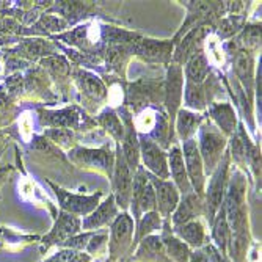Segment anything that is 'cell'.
<instances>
[{"instance_id": "obj_2", "label": "cell", "mask_w": 262, "mask_h": 262, "mask_svg": "<svg viewBox=\"0 0 262 262\" xmlns=\"http://www.w3.org/2000/svg\"><path fill=\"white\" fill-rule=\"evenodd\" d=\"M184 165L187 170V176L192 185V190L196 193H203L204 188V173H203V159L198 151V145L195 140H187L184 141Z\"/></svg>"}, {"instance_id": "obj_13", "label": "cell", "mask_w": 262, "mask_h": 262, "mask_svg": "<svg viewBox=\"0 0 262 262\" xmlns=\"http://www.w3.org/2000/svg\"><path fill=\"white\" fill-rule=\"evenodd\" d=\"M207 73H209V63L204 55H195L188 61V64L185 68L187 79L193 85H201L203 80L206 79Z\"/></svg>"}, {"instance_id": "obj_11", "label": "cell", "mask_w": 262, "mask_h": 262, "mask_svg": "<svg viewBox=\"0 0 262 262\" xmlns=\"http://www.w3.org/2000/svg\"><path fill=\"white\" fill-rule=\"evenodd\" d=\"M226 160L223 159V163L219 166V170L213 173V178L210 179V184L207 187V204H210V213L217 210V207L222 204L223 190H225V179H226Z\"/></svg>"}, {"instance_id": "obj_8", "label": "cell", "mask_w": 262, "mask_h": 262, "mask_svg": "<svg viewBox=\"0 0 262 262\" xmlns=\"http://www.w3.org/2000/svg\"><path fill=\"white\" fill-rule=\"evenodd\" d=\"M168 173H171L176 188H179L182 193L188 195L190 192H193L188 181V176H187L184 157L179 148H173L168 154Z\"/></svg>"}, {"instance_id": "obj_18", "label": "cell", "mask_w": 262, "mask_h": 262, "mask_svg": "<svg viewBox=\"0 0 262 262\" xmlns=\"http://www.w3.org/2000/svg\"><path fill=\"white\" fill-rule=\"evenodd\" d=\"M79 83H80L82 90L88 94V96H91L94 99H101V98L105 96V88H104L102 82L98 77L83 73L79 77Z\"/></svg>"}, {"instance_id": "obj_23", "label": "cell", "mask_w": 262, "mask_h": 262, "mask_svg": "<svg viewBox=\"0 0 262 262\" xmlns=\"http://www.w3.org/2000/svg\"><path fill=\"white\" fill-rule=\"evenodd\" d=\"M19 127H20V134H22V137L26 138V140H29V138H30V135H32V127H33L29 113H24V115L20 116V120H19Z\"/></svg>"}, {"instance_id": "obj_10", "label": "cell", "mask_w": 262, "mask_h": 262, "mask_svg": "<svg viewBox=\"0 0 262 262\" xmlns=\"http://www.w3.org/2000/svg\"><path fill=\"white\" fill-rule=\"evenodd\" d=\"M132 219L129 215H121L118 217V220L113 225L112 229V244L110 250L112 254L116 256L118 251H123V248L129 244L130 241V234H132Z\"/></svg>"}, {"instance_id": "obj_16", "label": "cell", "mask_w": 262, "mask_h": 262, "mask_svg": "<svg viewBox=\"0 0 262 262\" xmlns=\"http://www.w3.org/2000/svg\"><path fill=\"white\" fill-rule=\"evenodd\" d=\"M212 116L217 121V124L222 127L225 134H231L235 127V115L232 108L228 104L219 105L215 108H212Z\"/></svg>"}, {"instance_id": "obj_14", "label": "cell", "mask_w": 262, "mask_h": 262, "mask_svg": "<svg viewBox=\"0 0 262 262\" xmlns=\"http://www.w3.org/2000/svg\"><path fill=\"white\" fill-rule=\"evenodd\" d=\"M200 121H201V116H198L195 113H190L187 110H181L179 116H178V134H179L181 140H184V141L190 140V137L196 132Z\"/></svg>"}, {"instance_id": "obj_5", "label": "cell", "mask_w": 262, "mask_h": 262, "mask_svg": "<svg viewBox=\"0 0 262 262\" xmlns=\"http://www.w3.org/2000/svg\"><path fill=\"white\" fill-rule=\"evenodd\" d=\"M151 184L156 192V206H159V212L163 217H168L173 210L178 209L179 204V193L176 185L170 181H163L157 178H152Z\"/></svg>"}, {"instance_id": "obj_7", "label": "cell", "mask_w": 262, "mask_h": 262, "mask_svg": "<svg viewBox=\"0 0 262 262\" xmlns=\"http://www.w3.org/2000/svg\"><path fill=\"white\" fill-rule=\"evenodd\" d=\"M55 188L57 192V196L61 203V206L69 210V212H74V213H88L90 210H93L96 207L98 201H99V196L101 193L98 195H93V196H79V195H73V193H68L66 190H61V188Z\"/></svg>"}, {"instance_id": "obj_9", "label": "cell", "mask_w": 262, "mask_h": 262, "mask_svg": "<svg viewBox=\"0 0 262 262\" xmlns=\"http://www.w3.org/2000/svg\"><path fill=\"white\" fill-rule=\"evenodd\" d=\"M184 79H182V69L179 66H171L168 73V85H166V107H168L171 116H174L178 105L182 99Z\"/></svg>"}, {"instance_id": "obj_22", "label": "cell", "mask_w": 262, "mask_h": 262, "mask_svg": "<svg viewBox=\"0 0 262 262\" xmlns=\"http://www.w3.org/2000/svg\"><path fill=\"white\" fill-rule=\"evenodd\" d=\"M179 234L184 237V239L193 245H200L203 241V228L200 223L192 222V223H187L185 226H182L179 229Z\"/></svg>"}, {"instance_id": "obj_12", "label": "cell", "mask_w": 262, "mask_h": 262, "mask_svg": "<svg viewBox=\"0 0 262 262\" xmlns=\"http://www.w3.org/2000/svg\"><path fill=\"white\" fill-rule=\"evenodd\" d=\"M76 160H82L83 163L90 166H96L105 171H110L112 166V156H108L105 151H94V149H76L74 152Z\"/></svg>"}, {"instance_id": "obj_20", "label": "cell", "mask_w": 262, "mask_h": 262, "mask_svg": "<svg viewBox=\"0 0 262 262\" xmlns=\"http://www.w3.org/2000/svg\"><path fill=\"white\" fill-rule=\"evenodd\" d=\"M101 123L115 138H118V140L124 138V126L121 124L120 118H118L112 110L101 115Z\"/></svg>"}, {"instance_id": "obj_21", "label": "cell", "mask_w": 262, "mask_h": 262, "mask_svg": "<svg viewBox=\"0 0 262 262\" xmlns=\"http://www.w3.org/2000/svg\"><path fill=\"white\" fill-rule=\"evenodd\" d=\"M77 229H79V220L73 215H66V213H63L57 228H55V232L60 234V239H64V237L76 234Z\"/></svg>"}, {"instance_id": "obj_3", "label": "cell", "mask_w": 262, "mask_h": 262, "mask_svg": "<svg viewBox=\"0 0 262 262\" xmlns=\"http://www.w3.org/2000/svg\"><path fill=\"white\" fill-rule=\"evenodd\" d=\"M140 156L143 159V163H145V166L149 171H152L156 176H159L163 181L168 179V176H170L168 157H166V154L159 148V145H156L154 141L148 140L146 137H141Z\"/></svg>"}, {"instance_id": "obj_15", "label": "cell", "mask_w": 262, "mask_h": 262, "mask_svg": "<svg viewBox=\"0 0 262 262\" xmlns=\"http://www.w3.org/2000/svg\"><path fill=\"white\" fill-rule=\"evenodd\" d=\"M116 212L115 203H113V196H110L105 203H102L96 210L91 213V217H88L86 220V226L88 228H94V226H101L104 223H107Z\"/></svg>"}, {"instance_id": "obj_1", "label": "cell", "mask_w": 262, "mask_h": 262, "mask_svg": "<svg viewBox=\"0 0 262 262\" xmlns=\"http://www.w3.org/2000/svg\"><path fill=\"white\" fill-rule=\"evenodd\" d=\"M226 146V140L222 132L215 130L213 127H206L201 135V148H198L200 156L203 159V165L212 171L215 165L222 160V152Z\"/></svg>"}, {"instance_id": "obj_19", "label": "cell", "mask_w": 262, "mask_h": 262, "mask_svg": "<svg viewBox=\"0 0 262 262\" xmlns=\"http://www.w3.org/2000/svg\"><path fill=\"white\" fill-rule=\"evenodd\" d=\"M198 209H200V201H198L196 195H192V193L185 195V200L182 201L178 212L174 213V222L182 223V222H185L188 219H192L198 212Z\"/></svg>"}, {"instance_id": "obj_17", "label": "cell", "mask_w": 262, "mask_h": 262, "mask_svg": "<svg viewBox=\"0 0 262 262\" xmlns=\"http://www.w3.org/2000/svg\"><path fill=\"white\" fill-rule=\"evenodd\" d=\"M159 121H160V115H157L154 108H145L137 116L135 127L141 134H151L157 127Z\"/></svg>"}, {"instance_id": "obj_6", "label": "cell", "mask_w": 262, "mask_h": 262, "mask_svg": "<svg viewBox=\"0 0 262 262\" xmlns=\"http://www.w3.org/2000/svg\"><path fill=\"white\" fill-rule=\"evenodd\" d=\"M132 170L129 168L120 149L115 163V190L118 195V203L121 206H127V201L132 198Z\"/></svg>"}, {"instance_id": "obj_4", "label": "cell", "mask_w": 262, "mask_h": 262, "mask_svg": "<svg viewBox=\"0 0 262 262\" xmlns=\"http://www.w3.org/2000/svg\"><path fill=\"white\" fill-rule=\"evenodd\" d=\"M132 204L137 207V212H148L156 207V192L149 182L148 174L138 170L132 179Z\"/></svg>"}]
</instances>
